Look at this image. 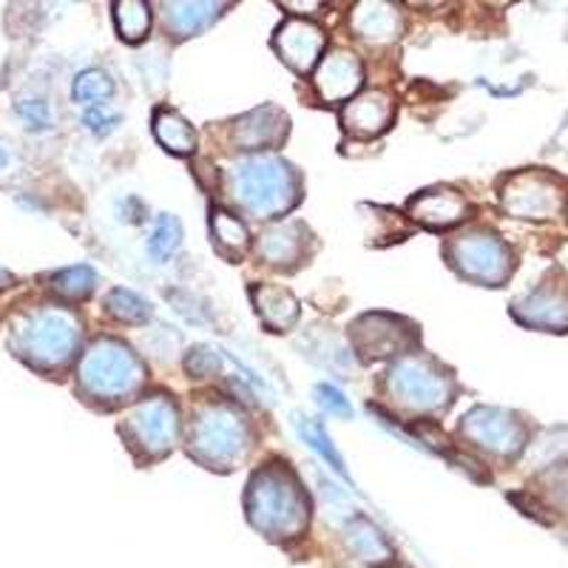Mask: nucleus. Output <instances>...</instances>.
I'll return each instance as SVG.
<instances>
[{"mask_svg": "<svg viewBox=\"0 0 568 568\" xmlns=\"http://www.w3.org/2000/svg\"><path fill=\"white\" fill-rule=\"evenodd\" d=\"M245 509L247 520L273 540L296 537L307 526V500L296 475L284 464H267L253 475Z\"/></svg>", "mask_w": 568, "mask_h": 568, "instance_id": "f257e3e1", "label": "nucleus"}, {"mask_svg": "<svg viewBox=\"0 0 568 568\" xmlns=\"http://www.w3.org/2000/svg\"><path fill=\"white\" fill-rule=\"evenodd\" d=\"M231 182L240 205L262 220L291 211L302 196L298 176L287 162L276 156H256L251 162H242L240 169L233 171Z\"/></svg>", "mask_w": 568, "mask_h": 568, "instance_id": "f03ea898", "label": "nucleus"}, {"mask_svg": "<svg viewBox=\"0 0 568 568\" xmlns=\"http://www.w3.org/2000/svg\"><path fill=\"white\" fill-rule=\"evenodd\" d=\"M142 378H145V369L140 358L114 338L91 344L80 364V384L91 398L123 400L140 389Z\"/></svg>", "mask_w": 568, "mask_h": 568, "instance_id": "7ed1b4c3", "label": "nucleus"}, {"mask_svg": "<svg viewBox=\"0 0 568 568\" xmlns=\"http://www.w3.org/2000/svg\"><path fill=\"white\" fill-rule=\"evenodd\" d=\"M187 449L207 469L211 466L213 469H231L247 453L245 418L240 413H233L231 407H222V404L202 409L196 415L194 426H191Z\"/></svg>", "mask_w": 568, "mask_h": 568, "instance_id": "20e7f679", "label": "nucleus"}, {"mask_svg": "<svg viewBox=\"0 0 568 568\" xmlns=\"http://www.w3.org/2000/svg\"><path fill=\"white\" fill-rule=\"evenodd\" d=\"M74 344H78V322L63 311H38L14 329L18 355L43 367L65 362Z\"/></svg>", "mask_w": 568, "mask_h": 568, "instance_id": "39448f33", "label": "nucleus"}, {"mask_svg": "<svg viewBox=\"0 0 568 568\" xmlns=\"http://www.w3.org/2000/svg\"><path fill=\"white\" fill-rule=\"evenodd\" d=\"M387 387L398 404H404L409 409H420V413L446 407L449 398H453V384H449V378L440 375L424 358H404V362L395 364L389 369Z\"/></svg>", "mask_w": 568, "mask_h": 568, "instance_id": "423d86ee", "label": "nucleus"}, {"mask_svg": "<svg viewBox=\"0 0 568 568\" xmlns=\"http://www.w3.org/2000/svg\"><path fill=\"white\" fill-rule=\"evenodd\" d=\"M449 258L458 267L460 276L480 284H500L511 273V253L495 233H466L449 245Z\"/></svg>", "mask_w": 568, "mask_h": 568, "instance_id": "0eeeda50", "label": "nucleus"}, {"mask_svg": "<svg viewBox=\"0 0 568 568\" xmlns=\"http://www.w3.org/2000/svg\"><path fill=\"white\" fill-rule=\"evenodd\" d=\"M125 435L142 455H165L180 435V415L169 398H151L129 415Z\"/></svg>", "mask_w": 568, "mask_h": 568, "instance_id": "6e6552de", "label": "nucleus"}, {"mask_svg": "<svg viewBox=\"0 0 568 568\" xmlns=\"http://www.w3.org/2000/svg\"><path fill=\"white\" fill-rule=\"evenodd\" d=\"M500 202L517 220H551L562 207V187L551 176L529 171L506 182Z\"/></svg>", "mask_w": 568, "mask_h": 568, "instance_id": "1a4fd4ad", "label": "nucleus"}, {"mask_svg": "<svg viewBox=\"0 0 568 568\" xmlns=\"http://www.w3.org/2000/svg\"><path fill=\"white\" fill-rule=\"evenodd\" d=\"M460 429H464V435L471 444L484 446L486 453L504 455V458L520 453L526 440L524 424L515 415L491 407L471 409L464 418V424H460Z\"/></svg>", "mask_w": 568, "mask_h": 568, "instance_id": "9d476101", "label": "nucleus"}, {"mask_svg": "<svg viewBox=\"0 0 568 568\" xmlns=\"http://www.w3.org/2000/svg\"><path fill=\"white\" fill-rule=\"evenodd\" d=\"M407 322H400V318L393 316H382V313H375V316H364L355 322L353 336L358 349H362L367 358H382V355H393L398 353L400 347H407L413 333V327H404Z\"/></svg>", "mask_w": 568, "mask_h": 568, "instance_id": "9b49d317", "label": "nucleus"}, {"mask_svg": "<svg viewBox=\"0 0 568 568\" xmlns=\"http://www.w3.org/2000/svg\"><path fill=\"white\" fill-rule=\"evenodd\" d=\"M284 134H287V116L278 109H273V105H262V109L240 116L231 131L233 142L242 151L273 149L276 142L284 140Z\"/></svg>", "mask_w": 568, "mask_h": 568, "instance_id": "f8f14e48", "label": "nucleus"}, {"mask_svg": "<svg viewBox=\"0 0 568 568\" xmlns=\"http://www.w3.org/2000/svg\"><path fill=\"white\" fill-rule=\"evenodd\" d=\"M276 49L287 65L307 71L324 49V32L307 20H287L276 32Z\"/></svg>", "mask_w": 568, "mask_h": 568, "instance_id": "ddd939ff", "label": "nucleus"}, {"mask_svg": "<svg viewBox=\"0 0 568 568\" xmlns=\"http://www.w3.org/2000/svg\"><path fill=\"white\" fill-rule=\"evenodd\" d=\"M362 63L353 52H344V49H336L333 54L324 58V63L318 65L316 85L318 94H322L327 103H342L349 94H355V89L362 85Z\"/></svg>", "mask_w": 568, "mask_h": 568, "instance_id": "4468645a", "label": "nucleus"}, {"mask_svg": "<svg viewBox=\"0 0 568 568\" xmlns=\"http://www.w3.org/2000/svg\"><path fill=\"white\" fill-rule=\"evenodd\" d=\"M469 211L464 196L453 187H433V191H424L420 196H415L409 213L413 220H418L426 227H449L455 222H460Z\"/></svg>", "mask_w": 568, "mask_h": 568, "instance_id": "2eb2a0df", "label": "nucleus"}, {"mask_svg": "<svg viewBox=\"0 0 568 568\" xmlns=\"http://www.w3.org/2000/svg\"><path fill=\"white\" fill-rule=\"evenodd\" d=\"M393 114L395 105L389 94H384V91H367V94L355 98L344 109V129H349L358 136H375L387 131Z\"/></svg>", "mask_w": 568, "mask_h": 568, "instance_id": "dca6fc26", "label": "nucleus"}, {"mask_svg": "<svg viewBox=\"0 0 568 568\" xmlns=\"http://www.w3.org/2000/svg\"><path fill=\"white\" fill-rule=\"evenodd\" d=\"M515 318L542 329H566L568 327V296L540 287L526 298L515 302Z\"/></svg>", "mask_w": 568, "mask_h": 568, "instance_id": "f3484780", "label": "nucleus"}, {"mask_svg": "<svg viewBox=\"0 0 568 568\" xmlns=\"http://www.w3.org/2000/svg\"><path fill=\"white\" fill-rule=\"evenodd\" d=\"M353 29L367 43H389L400 32L398 9L389 7V3H378V0L358 3L353 12Z\"/></svg>", "mask_w": 568, "mask_h": 568, "instance_id": "a211bd4d", "label": "nucleus"}, {"mask_svg": "<svg viewBox=\"0 0 568 568\" xmlns=\"http://www.w3.org/2000/svg\"><path fill=\"white\" fill-rule=\"evenodd\" d=\"M253 304H256V313L262 318V324L271 327L273 333H284L298 318L296 296L284 291V287H276V284H262V287H256L253 291Z\"/></svg>", "mask_w": 568, "mask_h": 568, "instance_id": "6ab92c4d", "label": "nucleus"}, {"mask_svg": "<svg viewBox=\"0 0 568 568\" xmlns=\"http://www.w3.org/2000/svg\"><path fill=\"white\" fill-rule=\"evenodd\" d=\"M302 253V225L296 222H284V225L271 227L258 242V256L265 258L267 265H291Z\"/></svg>", "mask_w": 568, "mask_h": 568, "instance_id": "aec40b11", "label": "nucleus"}, {"mask_svg": "<svg viewBox=\"0 0 568 568\" xmlns=\"http://www.w3.org/2000/svg\"><path fill=\"white\" fill-rule=\"evenodd\" d=\"M154 134L171 154H191L196 149L194 125L171 109H160L154 114Z\"/></svg>", "mask_w": 568, "mask_h": 568, "instance_id": "412c9836", "label": "nucleus"}, {"mask_svg": "<svg viewBox=\"0 0 568 568\" xmlns=\"http://www.w3.org/2000/svg\"><path fill=\"white\" fill-rule=\"evenodd\" d=\"M169 29L176 38H191V34L202 32L213 18H220V9L225 3H169Z\"/></svg>", "mask_w": 568, "mask_h": 568, "instance_id": "4be33fe9", "label": "nucleus"}, {"mask_svg": "<svg viewBox=\"0 0 568 568\" xmlns=\"http://www.w3.org/2000/svg\"><path fill=\"white\" fill-rule=\"evenodd\" d=\"M347 542L355 555L364 562H387L393 549H389L387 537L369 524L367 517H353L347 524Z\"/></svg>", "mask_w": 568, "mask_h": 568, "instance_id": "5701e85b", "label": "nucleus"}, {"mask_svg": "<svg viewBox=\"0 0 568 568\" xmlns=\"http://www.w3.org/2000/svg\"><path fill=\"white\" fill-rule=\"evenodd\" d=\"M211 231H213V240H216L220 253H225V256H231V258H240L242 253L247 251V245H251V233H247L245 222L236 220L233 213L213 211Z\"/></svg>", "mask_w": 568, "mask_h": 568, "instance_id": "b1692460", "label": "nucleus"}, {"mask_svg": "<svg viewBox=\"0 0 568 568\" xmlns=\"http://www.w3.org/2000/svg\"><path fill=\"white\" fill-rule=\"evenodd\" d=\"M94 282H98V273L91 271L89 265H74L54 273L52 291L58 293V296L69 298V302H78V298H85L94 291Z\"/></svg>", "mask_w": 568, "mask_h": 568, "instance_id": "393cba45", "label": "nucleus"}, {"mask_svg": "<svg viewBox=\"0 0 568 568\" xmlns=\"http://www.w3.org/2000/svg\"><path fill=\"white\" fill-rule=\"evenodd\" d=\"M116 29L129 43H136L149 34L151 27V12L149 3H140V0H125V3H116L114 7Z\"/></svg>", "mask_w": 568, "mask_h": 568, "instance_id": "a878e982", "label": "nucleus"}, {"mask_svg": "<svg viewBox=\"0 0 568 568\" xmlns=\"http://www.w3.org/2000/svg\"><path fill=\"white\" fill-rule=\"evenodd\" d=\"M105 311H109L116 322L125 324H142L149 322L151 316L149 302L136 296V293L123 291V287H116V291L109 293V298H105Z\"/></svg>", "mask_w": 568, "mask_h": 568, "instance_id": "bb28decb", "label": "nucleus"}, {"mask_svg": "<svg viewBox=\"0 0 568 568\" xmlns=\"http://www.w3.org/2000/svg\"><path fill=\"white\" fill-rule=\"evenodd\" d=\"M71 94H74V100L83 105H103L105 100L114 94V83H111V78L105 74V71L100 69H89L83 71L78 80H74V89H71Z\"/></svg>", "mask_w": 568, "mask_h": 568, "instance_id": "cd10ccee", "label": "nucleus"}, {"mask_svg": "<svg viewBox=\"0 0 568 568\" xmlns=\"http://www.w3.org/2000/svg\"><path fill=\"white\" fill-rule=\"evenodd\" d=\"M180 242H182V227H180V222H176V216H171V213H162L160 220H156V227L149 240L151 258H154V262H169V258L174 256L176 247H180Z\"/></svg>", "mask_w": 568, "mask_h": 568, "instance_id": "c85d7f7f", "label": "nucleus"}, {"mask_svg": "<svg viewBox=\"0 0 568 568\" xmlns=\"http://www.w3.org/2000/svg\"><path fill=\"white\" fill-rule=\"evenodd\" d=\"M298 429H302V435H304V438H307V444H311L313 449H316V453L322 455V458L327 460V464L333 466V469H336L338 475H342V478H347V469H344L342 455H338V449H336V446H333L329 435L324 433V426H318L316 420H311V418H302Z\"/></svg>", "mask_w": 568, "mask_h": 568, "instance_id": "c756f323", "label": "nucleus"}, {"mask_svg": "<svg viewBox=\"0 0 568 568\" xmlns=\"http://www.w3.org/2000/svg\"><path fill=\"white\" fill-rule=\"evenodd\" d=\"M185 369L194 375V378H205V375H211L220 369V355L207 347H194L191 353H187Z\"/></svg>", "mask_w": 568, "mask_h": 568, "instance_id": "7c9ffc66", "label": "nucleus"}, {"mask_svg": "<svg viewBox=\"0 0 568 568\" xmlns=\"http://www.w3.org/2000/svg\"><path fill=\"white\" fill-rule=\"evenodd\" d=\"M18 114L23 116L29 123V129L34 131H43L52 125V114H49V105H45L43 100H20Z\"/></svg>", "mask_w": 568, "mask_h": 568, "instance_id": "2f4dec72", "label": "nucleus"}, {"mask_svg": "<svg viewBox=\"0 0 568 568\" xmlns=\"http://www.w3.org/2000/svg\"><path fill=\"white\" fill-rule=\"evenodd\" d=\"M316 395H318V404H322L324 409H329V413L344 415V418H349V415H353V409H349L347 398H344V395L338 393L336 387H329V384H318Z\"/></svg>", "mask_w": 568, "mask_h": 568, "instance_id": "473e14b6", "label": "nucleus"}, {"mask_svg": "<svg viewBox=\"0 0 568 568\" xmlns=\"http://www.w3.org/2000/svg\"><path fill=\"white\" fill-rule=\"evenodd\" d=\"M83 123L89 125L91 134L105 136V134H111V131H114L116 125H120V120H116L114 114H105L103 109H91V111H85Z\"/></svg>", "mask_w": 568, "mask_h": 568, "instance_id": "72a5a7b5", "label": "nucleus"}, {"mask_svg": "<svg viewBox=\"0 0 568 568\" xmlns=\"http://www.w3.org/2000/svg\"><path fill=\"white\" fill-rule=\"evenodd\" d=\"M284 9H318V3H284Z\"/></svg>", "mask_w": 568, "mask_h": 568, "instance_id": "f704fd0d", "label": "nucleus"}, {"mask_svg": "<svg viewBox=\"0 0 568 568\" xmlns=\"http://www.w3.org/2000/svg\"><path fill=\"white\" fill-rule=\"evenodd\" d=\"M560 265L568 271V245H562V251H560Z\"/></svg>", "mask_w": 568, "mask_h": 568, "instance_id": "c9c22d12", "label": "nucleus"}, {"mask_svg": "<svg viewBox=\"0 0 568 568\" xmlns=\"http://www.w3.org/2000/svg\"><path fill=\"white\" fill-rule=\"evenodd\" d=\"M9 282H12V276H9L7 271H0V287H7Z\"/></svg>", "mask_w": 568, "mask_h": 568, "instance_id": "e433bc0d", "label": "nucleus"}, {"mask_svg": "<svg viewBox=\"0 0 568 568\" xmlns=\"http://www.w3.org/2000/svg\"><path fill=\"white\" fill-rule=\"evenodd\" d=\"M7 160H9L7 151H0V169H3V165H7Z\"/></svg>", "mask_w": 568, "mask_h": 568, "instance_id": "4c0bfd02", "label": "nucleus"}]
</instances>
